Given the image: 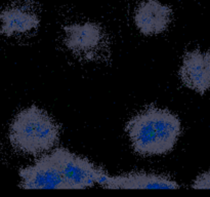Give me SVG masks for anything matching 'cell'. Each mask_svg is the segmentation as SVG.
<instances>
[{"instance_id": "7a4b0ae2", "label": "cell", "mask_w": 210, "mask_h": 197, "mask_svg": "<svg viewBox=\"0 0 210 197\" xmlns=\"http://www.w3.org/2000/svg\"><path fill=\"white\" fill-rule=\"evenodd\" d=\"M61 136L60 124L45 110L32 105L21 110L9 124L11 146L23 154L38 156L55 149Z\"/></svg>"}, {"instance_id": "52a82bcc", "label": "cell", "mask_w": 210, "mask_h": 197, "mask_svg": "<svg viewBox=\"0 0 210 197\" xmlns=\"http://www.w3.org/2000/svg\"><path fill=\"white\" fill-rule=\"evenodd\" d=\"M172 8L159 0H141L134 11V25L145 36L165 32L172 21Z\"/></svg>"}, {"instance_id": "9c48e42d", "label": "cell", "mask_w": 210, "mask_h": 197, "mask_svg": "<svg viewBox=\"0 0 210 197\" xmlns=\"http://www.w3.org/2000/svg\"><path fill=\"white\" fill-rule=\"evenodd\" d=\"M40 25V18L33 9L23 5H13L0 11V35L10 37L27 34Z\"/></svg>"}, {"instance_id": "277c9868", "label": "cell", "mask_w": 210, "mask_h": 197, "mask_svg": "<svg viewBox=\"0 0 210 197\" xmlns=\"http://www.w3.org/2000/svg\"><path fill=\"white\" fill-rule=\"evenodd\" d=\"M64 43L73 55L95 61L105 51L107 37L104 28L93 22L70 24L63 28Z\"/></svg>"}, {"instance_id": "8992f818", "label": "cell", "mask_w": 210, "mask_h": 197, "mask_svg": "<svg viewBox=\"0 0 210 197\" xmlns=\"http://www.w3.org/2000/svg\"><path fill=\"white\" fill-rule=\"evenodd\" d=\"M19 174V186L26 190L65 189L61 172L51 153L41 156L34 164L22 168Z\"/></svg>"}, {"instance_id": "ba28073f", "label": "cell", "mask_w": 210, "mask_h": 197, "mask_svg": "<svg viewBox=\"0 0 210 197\" xmlns=\"http://www.w3.org/2000/svg\"><path fill=\"white\" fill-rule=\"evenodd\" d=\"M97 185L106 189H179L181 186L170 177L151 172H128L110 176L106 172Z\"/></svg>"}, {"instance_id": "30bf717a", "label": "cell", "mask_w": 210, "mask_h": 197, "mask_svg": "<svg viewBox=\"0 0 210 197\" xmlns=\"http://www.w3.org/2000/svg\"><path fill=\"white\" fill-rule=\"evenodd\" d=\"M191 187L193 189H210V170L204 172L197 176Z\"/></svg>"}, {"instance_id": "6da1fadb", "label": "cell", "mask_w": 210, "mask_h": 197, "mask_svg": "<svg viewBox=\"0 0 210 197\" xmlns=\"http://www.w3.org/2000/svg\"><path fill=\"white\" fill-rule=\"evenodd\" d=\"M178 116L165 108L148 107L126 122L125 132L137 154L165 155L173 150L181 134Z\"/></svg>"}, {"instance_id": "3957f363", "label": "cell", "mask_w": 210, "mask_h": 197, "mask_svg": "<svg viewBox=\"0 0 210 197\" xmlns=\"http://www.w3.org/2000/svg\"><path fill=\"white\" fill-rule=\"evenodd\" d=\"M51 155L57 164L66 190L93 187L107 172L102 166L67 148H55Z\"/></svg>"}, {"instance_id": "5b68a950", "label": "cell", "mask_w": 210, "mask_h": 197, "mask_svg": "<svg viewBox=\"0 0 210 197\" xmlns=\"http://www.w3.org/2000/svg\"><path fill=\"white\" fill-rule=\"evenodd\" d=\"M181 81L187 88L199 94L210 89V48H196L185 53L178 70Z\"/></svg>"}]
</instances>
